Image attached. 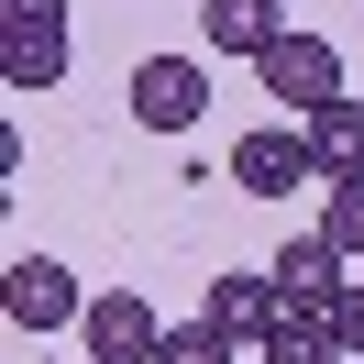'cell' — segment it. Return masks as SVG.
Masks as SVG:
<instances>
[{
  "mask_svg": "<svg viewBox=\"0 0 364 364\" xmlns=\"http://www.w3.org/2000/svg\"><path fill=\"white\" fill-rule=\"evenodd\" d=\"M254 77H265V100H287L298 122H309V111H331V100H342V55L320 45V33H298V23L276 33L265 55H254Z\"/></svg>",
  "mask_w": 364,
  "mask_h": 364,
  "instance_id": "1",
  "label": "cell"
},
{
  "mask_svg": "<svg viewBox=\"0 0 364 364\" xmlns=\"http://www.w3.org/2000/svg\"><path fill=\"white\" fill-rule=\"evenodd\" d=\"M232 188H243V199H287V188H320V166H309V133H287V122L243 133V144H232Z\"/></svg>",
  "mask_w": 364,
  "mask_h": 364,
  "instance_id": "4",
  "label": "cell"
},
{
  "mask_svg": "<svg viewBox=\"0 0 364 364\" xmlns=\"http://www.w3.org/2000/svg\"><path fill=\"white\" fill-rule=\"evenodd\" d=\"M320 232H331L342 254H364V188H331V210H320Z\"/></svg>",
  "mask_w": 364,
  "mask_h": 364,
  "instance_id": "12",
  "label": "cell"
},
{
  "mask_svg": "<svg viewBox=\"0 0 364 364\" xmlns=\"http://www.w3.org/2000/svg\"><path fill=\"white\" fill-rule=\"evenodd\" d=\"M276 33H287L276 0H199V45H210V55H265Z\"/></svg>",
  "mask_w": 364,
  "mask_h": 364,
  "instance_id": "10",
  "label": "cell"
},
{
  "mask_svg": "<svg viewBox=\"0 0 364 364\" xmlns=\"http://www.w3.org/2000/svg\"><path fill=\"white\" fill-rule=\"evenodd\" d=\"M77 342H89V364H155L166 320L144 309V287H111V298H89V320H77Z\"/></svg>",
  "mask_w": 364,
  "mask_h": 364,
  "instance_id": "5",
  "label": "cell"
},
{
  "mask_svg": "<svg viewBox=\"0 0 364 364\" xmlns=\"http://www.w3.org/2000/svg\"><path fill=\"white\" fill-rule=\"evenodd\" d=\"M0 309H11V331H67V320H89V298H77V276L55 265V254H11Z\"/></svg>",
  "mask_w": 364,
  "mask_h": 364,
  "instance_id": "2",
  "label": "cell"
},
{
  "mask_svg": "<svg viewBox=\"0 0 364 364\" xmlns=\"http://www.w3.org/2000/svg\"><path fill=\"white\" fill-rule=\"evenodd\" d=\"M331 342H342V364H364V287H342V309H331Z\"/></svg>",
  "mask_w": 364,
  "mask_h": 364,
  "instance_id": "13",
  "label": "cell"
},
{
  "mask_svg": "<svg viewBox=\"0 0 364 364\" xmlns=\"http://www.w3.org/2000/svg\"><path fill=\"white\" fill-rule=\"evenodd\" d=\"M0 23H67V0H0Z\"/></svg>",
  "mask_w": 364,
  "mask_h": 364,
  "instance_id": "14",
  "label": "cell"
},
{
  "mask_svg": "<svg viewBox=\"0 0 364 364\" xmlns=\"http://www.w3.org/2000/svg\"><path fill=\"white\" fill-rule=\"evenodd\" d=\"M276 309H287L276 276H210V298H199V320H221L232 342H276Z\"/></svg>",
  "mask_w": 364,
  "mask_h": 364,
  "instance_id": "8",
  "label": "cell"
},
{
  "mask_svg": "<svg viewBox=\"0 0 364 364\" xmlns=\"http://www.w3.org/2000/svg\"><path fill=\"white\" fill-rule=\"evenodd\" d=\"M342 265H353V254H342L331 232H298V243L276 254L265 276H276V287H287V298H309V309H342V287H353V276H342Z\"/></svg>",
  "mask_w": 364,
  "mask_h": 364,
  "instance_id": "7",
  "label": "cell"
},
{
  "mask_svg": "<svg viewBox=\"0 0 364 364\" xmlns=\"http://www.w3.org/2000/svg\"><path fill=\"white\" fill-rule=\"evenodd\" d=\"M309 166H320V188H364V100L309 111Z\"/></svg>",
  "mask_w": 364,
  "mask_h": 364,
  "instance_id": "9",
  "label": "cell"
},
{
  "mask_svg": "<svg viewBox=\"0 0 364 364\" xmlns=\"http://www.w3.org/2000/svg\"><path fill=\"white\" fill-rule=\"evenodd\" d=\"M155 364H243V342H232L221 320H188V331H166V342H155Z\"/></svg>",
  "mask_w": 364,
  "mask_h": 364,
  "instance_id": "11",
  "label": "cell"
},
{
  "mask_svg": "<svg viewBox=\"0 0 364 364\" xmlns=\"http://www.w3.org/2000/svg\"><path fill=\"white\" fill-rule=\"evenodd\" d=\"M199 111H210V67L199 55H144L133 67V122L144 133H188Z\"/></svg>",
  "mask_w": 364,
  "mask_h": 364,
  "instance_id": "3",
  "label": "cell"
},
{
  "mask_svg": "<svg viewBox=\"0 0 364 364\" xmlns=\"http://www.w3.org/2000/svg\"><path fill=\"white\" fill-rule=\"evenodd\" d=\"M55 77H67V23H0V89L33 100Z\"/></svg>",
  "mask_w": 364,
  "mask_h": 364,
  "instance_id": "6",
  "label": "cell"
}]
</instances>
